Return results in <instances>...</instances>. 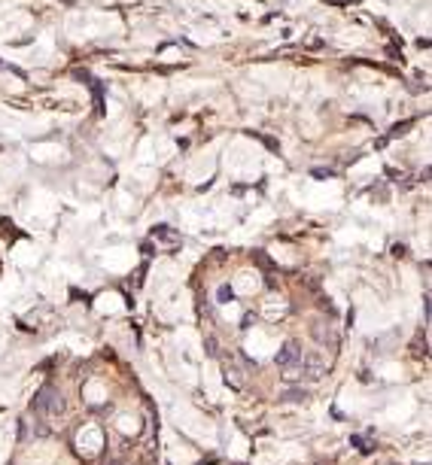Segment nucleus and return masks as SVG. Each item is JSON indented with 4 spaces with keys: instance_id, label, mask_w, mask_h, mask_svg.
Returning <instances> with one entry per match:
<instances>
[{
    "instance_id": "obj_4",
    "label": "nucleus",
    "mask_w": 432,
    "mask_h": 465,
    "mask_svg": "<svg viewBox=\"0 0 432 465\" xmlns=\"http://www.w3.org/2000/svg\"><path fill=\"white\" fill-rule=\"evenodd\" d=\"M301 365L307 368V377H320L323 374V359L320 356H307V359H301Z\"/></svg>"
},
{
    "instance_id": "obj_7",
    "label": "nucleus",
    "mask_w": 432,
    "mask_h": 465,
    "mask_svg": "<svg viewBox=\"0 0 432 465\" xmlns=\"http://www.w3.org/2000/svg\"><path fill=\"white\" fill-rule=\"evenodd\" d=\"M152 237H164V240H177V231H171V228H155V231H152Z\"/></svg>"
},
{
    "instance_id": "obj_9",
    "label": "nucleus",
    "mask_w": 432,
    "mask_h": 465,
    "mask_svg": "<svg viewBox=\"0 0 432 465\" xmlns=\"http://www.w3.org/2000/svg\"><path fill=\"white\" fill-rule=\"evenodd\" d=\"M207 353L216 356V340H213V337H207Z\"/></svg>"
},
{
    "instance_id": "obj_5",
    "label": "nucleus",
    "mask_w": 432,
    "mask_h": 465,
    "mask_svg": "<svg viewBox=\"0 0 432 465\" xmlns=\"http://www.w3.org/2000/svg\"><path fill=\"white\" fill-rule=\"evenodd\" d=\"M216 301H222V304H225V301H234V289H231L228 283H222L219 292H216Z\"/></svg>"
},
{
    "instance_id": "obj_3",
    "label": "nucleus",
    "mask_w": 432,
    "mask_h": 465,
    "mask_svg": "<svg viewBox=\"0 0 432 465\" xmlns=\"http://www.w3.org/2000/svg\"><path fill=\"white\" fill-rule=\"evenodd\" d=\"M310 334H314L320 344H326V340H329V344H335V332H332L329 326H323V323H314V326H310Z\"/></svg>"
},
{
    "instance_id": "obj_6",
    "label": "nucleus",
    "mask_w": 432,
    "mask_h": 465,
    "mask_svg": "<svg viewBox=\"0 0 432 465\" xmlns=\"http://www.w3.org/2000/svg\"><path fill=\"white\" fill-rule=\"evenodd\" d=\"M353 444H356V450H359V453H371V450H374V447L365 441L362 435H356V438H353Z\"/></svg>"
},
{
    "instance_id": "obj_1",
    "label": "nucleus",
    "mask_w": 432,
    "mask_h": 465,
    "mask_svg": "<svg viewBox=\"0 0 432 465\" xmlns=\"http://www.w3.org/2000/svg\"><path fill=\"white\" fill-rule=\"evenodd\" d=\"M31 410L37 413V417H61L64 413V399L58 393V386H52V383L40 386L37 396L31 399Z\"/></svg>"
},
{
    "instance_id": "obj_8",
    "label": "nucleus",
    "mask_w": 432,
    "mask_h": 465,
    "mask_svg": "<svg viewBox=\"0 0 432 465\" xmlns=\"http://www.w3.org/2000/svg\"><path fill=\"white\" fill-rule=\"evenodd\" d=\"M304 396H307L304 389H286V399L289 401H304Z\"/></svg>"
},
{
    "instance_id": "obj_2",
    "label": "nucleus",
    "mask_w": 432,
    "mask_h": 465,
    "mask_svg": "<svg viewBox=\"0 0 432 465\" xmlns=\"http://www.w3.org/2000/svg\"><path fill=\"white\" fill-rule=\"evenodd\" d=\"M301 347L295 344V340H289L280 353H277V365H283V368H301Z\"/></svg>"
}]
</instances>
